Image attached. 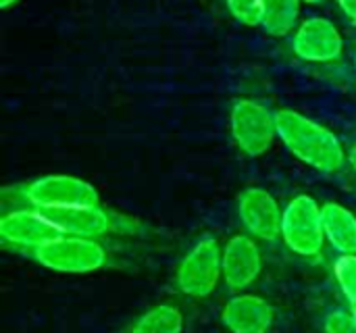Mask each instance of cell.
<instances>
[{
    "instance_id": "cell-16",
    "label": "cell",
    "mask_w": 356,
    "mask_h": 333,
    "mask_svg": "<svg viewBox=\"0 0 356 333\" xmlns=\"http://www.w3.org/2000/svg\"><path fill=\"white\" fill-rule=\"evenodd\" d=\"M334 277L348 300V304L356 302V254H340L334 263Z\"/></svg>"
},
{
    "instance_id": "cell-12",
    "label": "cell",
    "mask_w": 356,
    "mask_h": 333,
    "mask_svg": "<svg viewBox=\"0 0 356 333\" xmlns=\"http://www.w3.org/2000/svg\"><path fill=\"white\" fill-rule=\"evenodd\" d=\"M275 307L259 294H234L221 309V323L229 333H269L275 325Z\"/></svg>"
},
{
    "instance_id": "cell-21",
    "label": "cell",
    "mask_w": 356,
    "mask_h": 333,
    "mask_svg": "<svg viewBox=\"0 0 356 333\" xmlns=\"http://www.w3.org/2000/svg\"><path fill=\"white\" fill-rule=\"evenodd\" d=\"M17 2H19V0H0V6H2V8H10V6L17 4Z\"/></svg>"
},
{
    "instance_id": "cell-3",
    "label": "cell",
    "mask_w": 356,
    "mask_h": 333,
    "mask_svg": "<svg viewBox=\"0 0 356 333\" xmlns=\"http://www.w3.org/2000/svg\"><path fill=\"white\" fill-rule=\"evenodd\" d=\"M29 257L44 269L67 275L96 273L106 269L111 263V254L100 240L65 234L35 248Z\"/></svg>"
},
{
    "instance_id": "cell-5",
    "label": "cell",
    "mask_w": 356,
    "mask_h": 333,
    "mask_svg": "<svg viewBox=\"0 0 356 333\" xmlns=\"http://www.w3.org/2000/svg\"><path fill=\"white\" fill-rule=\"evenodd\" d=\"M282 240L288 250L300 259H319L323 252V204L311 194H296L284 206Z\"/></svg>"
},
{
    "instance_id": "cell-20",
    "label": "cell",
    "mask_w": 356,
    "mask_h": 333,
    "mask_svg": "<svg viewBox=\"0 0 356 333\" xmlns=\"http://www.w3.org/2000/svg\"><path fill=\"white\" fill-rule=\"evenodd\" d=\"M346 165H350V169L356 173V140L355 144L350 146V150H348V159H346Z\"/></svg>"
},
{
    "instance_id": "cell-18",
    "label": "cell",
    "mask_w": 356,
    "mask_h": 333,
    "mask_svg": "<svg viewBox=\"0 0 356 333\" xmlns=\"http://www.w3.org/2000/svg\"><path fill=\"white\" fill-rule=\"evenodd\" d=\"M323 333H356V319L350 309H334L323 319Z\"/></svg>"
},
{
    "instance_id": "cell-11",
    "label": "cell",
    "mask_w": 356,
    "mask_h": 333,
    "mask_svg": "<svg viewBox=\"0 0 356 333\" xmlns=\"http://www.w3.org/2000/svg\"><path fill=\"white\" fill-rule=\"evenodd\" d=\"M292 50L300 60L325 65L342 56L344 38L334 21L325 17H311L296 27L292 38Z\"/></svg>"
},
{
    "instance_id": "cell-19",
    "label": "cell",
    "mask_w": 356,
    "mask_h": 333,
    "mask_svg": "<svg viewBox=\"0 0 356 333\" xmlns=\"http://www.w3.org/2000/svg\"><path fill=\"white\" fill-rule=\"evenodd\" d=\"M340 10L346 15V19L356 25V0H336Z\"/></svg>"
},
{
    "instance_id": "cell-15",
    "label": "cell",
    "mask_w": 356,
    "mask_h": 333,
    "mask_svg": "<svg viewBox=\"0 0 356 333\" xmlns=\"http://www.w3.org/2000/svg\"><path fill=\"white\" fill-rule=\"evenodd\" d=\"M298 17L300 0H265L261 27L273 38H284L296 29Z\"/></svg>"
},
{
    "instance_id": "cell-6",
    "label": "cell",
    "mask_w": 356,
    "mask_h": 333,
    "mask_svg": "<svg viewBox=\"0 0 356 333\" xmlns=\"http://www.w3.org/2000/svg\"><path fill=\"white\" fill-rule=\"evenodd\" d=\"M40 213H44L46 219L65 236L100 240L104 236H136L142 229L138 219H131L123 213L106 211L100 204L58 209V211H40Z\"/></svg>"
},
{
    "instance_id": "cell-13",
    "label": "cell",
    "mask_w": 356,
    "mask_h": 333,
    "mask_svg": "<svg viewBox=\"0 0 356 333\" xmlns=\"http://www.w3.org/2000/svg\"><path fill=\"white\" fill-rule=\"evenodd\" d=\"M325 242L340 254H356V215L340 202L323 204Z\"/></svg>"
},
{
    "instance_id": "cell-2",
    "label": "cell",
    "mask_w": 356,
    "mask_h": 333,
    "mask_svg": "<svg viewBox=\"0 0 356 333\" xmlns=\"http://www.w3.org/2000/svg\"><path fill=\"white\" fill-rule=\"evenodd\" d=\"M4 209H35V211H58L75 206L100 204L98 190L73 175H44L40 179L4 188Z\"/></svg>"
},
{
    "instance_id": "cell-1",
    "label": "cell",
    "mask_w": 356,
    "mask_h": 333,
    "mask_svg": "<svg viewBox=\"0 0 356 333\" xmlns=\"http://www.w3.org/2000/svg\"><path fill=\"white\" fill-rule=\"evenodd\" d=\"M275 119L280 140L307 167L332 175L346 165L348 152L344 150L340 138L325 125L292 108L277 111Z\"/></svg>"
},
{
    "instance_id": "cell-17",
    "label": "cell",
    "mask_w": 356,
    "mask_h": 333,
    "mask_svg": "<svg viewBox=\"0 0 356 333\" xmlns=\"http://www.w3.org/2000/svg\"><path fill=\"white\" fill-rule=\"evenodd\" d=\"M227 10L236 21L248 27H259L263 23L265 0H225Z\"/></svg>"
},
{
    "instance_id": "cell-8",
    "label": "cell",
    "mask_w": 356,
    "mask_h": 333,
    "mask_svg": "<svg viewBox=\"0 0 356 333\" xmlns=\"http://www.w3.org/2000/svg\"><path fill=\"white\" fill-rule=\"evenodd\" d=\"M238 217L248 236L259 242H275L282 240V221L284 209L280 206L277 198L261 188L250 186L240 192L238 196Z\"/></svg>"
},
{
    "instance_id": "cell-10",
    "label": "cell",
    "mask_w": 356,
    "mask_h": 333,
    "mask_svg": "<svg viewBox=\"0 0 356 333\" xmlns=\"http://www.w3.org/2000/svg\"><path fill=\"white\" fill-rule=\"evenodd\" d=\"M60 232L35 209H4L0 217V238L4 246L31 254L35 248L58 238Z\"/></svg>"
},
{
    "instance_id": "cell-23",
    "label": "cell",
    "mask_w": 356,
    "mask_h": 333,
    "mask_svg": "<svg viewBox=\"0 0 356 333\" xmlns=\"http://www.w3.org/2000/svg\"><path fill=\"white\" fill-rule=\"evenodd\" d=\"M350 311H353V315H355V319H356V302L355 304H350Z\"/></svg>"
},
{
    "instance_id": "cell-14",
    "label": "cell",
    "mask_w": 356,
    "mask_h": 333,
    "mask_svg": "<svg viewBox=\"0 0 356 333\" xmlns=\"http://www.w3.org/2000/svg\"><path fill=\"white\" fill-rule=\"evenodd\" d=\"M184 311L173 302H161L142 313L125 333H184Z\"/></svg>"
},
{
    "instance_id": "cell-4",
    "label": "cell",
    "mask_w": 356,
    "mask_h": 333,
    "mask_svg": "<svg viewBox=\"0 0 356 333\" xmlns=\"http://www.w3.org/2000/svg\"><path fill=\"white\" fill-rule=\"evenodd\" d=\"M223 282V244L213 236L200 238L175 269V288L192 300L209 298Z\"/></svg>"
},
{
    "instance_id": "cell-9",
    "label": "cell",
    "mask_w": 356,
    "mask_h": 333,
    "mask_svg": "<svg viewBox=\"0 0 356 333\" xmlns=\"http://www.w3.org/2000/svg\"><path fill=\"white\" fill-rule=\"evenodd\" d=\"M263 273V250L259 240L244 234H234L223 244V282L229 292L242 294Z\"/></svg>"
},
{
    "instance_id": "cell-24",
    "label": "cell",
    "mask_w": 356,
    "mask_h": 333,
    "mask_svg": "<svg viewBox=\"0 0 356 333\" xmlns=\"http://www.w3.org/2000/svg\"><path fill=\"white\" fill-rule=\"evenodd\" d=\"M355 65H356V56H355Z\"/></svg>"
},
{
    "instance_id": "cell-7",
    "label": "cell",
    "mask_w": 356,
    "mask_h": 333,
    "mask_svg": "<svg viewBox=\"0 0 356 333\" xmlns=\"http://www.w3.org/2000/svg\"><path fill=\"white\" fill-rule=\"evenodd\" d=\"M229 129L236 146L246 156L267 154L275 138H280L275 113L250 98H240L232 104Z\"/></svg>"
},
{
    "instance_id": "cell-22",
    "label": "cell",
    "mask_w": 356,
    "mask_h": 333,
    "mask_svg": "<svg viewBox=\"0 0 356 333\" xmlns=\"http://www.w3.org/2000/svg\"><path fill=\"white\" fill-rule=\"evenodd\" d=\"M300 2H307V4H321V2H325V0H300Z\"/></svg>"
}]
</instances>
